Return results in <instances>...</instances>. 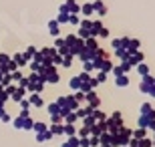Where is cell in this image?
Here are the masks:
<instances>
[{
  "label": "cell",
  "instance_id": "obj_1",
  "mask_svg": "<svg viewBox=\"0 0 155 147\" xmlns=\"http://www.w3.org/2000/svg\"><path fill=\"white\" fill-rule=\"evenodd\" d=\"M26 81H28V85H26V91L28 93H40L42 95V91H45V81L40 77L38 73H28L26 75Z\"/></svg>",
  "mask_w": 155,
  "mask_h": 147
},
{
  "label": "cell",
  "instance_id": "obj_2",
  "mask_svg": "<svg viewBox=\"0 0 155 147\" xmlns=\"http://www.w3.org/2000/svg\"><path fill=\"white\" fill-rule=\"evenodd\" d=\"M38 75L42 77V81H45V83H51V85H57L58 81H61L58 67H54V65H46V67H42Z\"/></svg>",
  "mask_w": 155,
  "mask_h": 147
},
{
  "label": "cell",
  "instance_id": "obj_3",
  "mask_svg": "<svg viewBox=\"0 0 155 147\" xmlns=\"http://www.w3.org/2000/svg\"><path fill=\"white\" fill-rule=\"evenodd\" d=\"M113 61L111 58H101V61H95V71H103V73L111 75V71H113Z\"/></svg>",
  "mask_w": 155,
  "mask_h": 147
},
{
  "label": "cell",
  "instance_id": "obj_4",
  "mask_svg": "<svg viewBox=\"0 0 155 147\" xmlns=\"http://www.w3.org/2000/svg\"><path fill=\"white\" fill-rule=\"evenodd\" d=\"M85 101H87V105H89L93 111H95V109H99V105H101V99H99V95L95 93V89L89 91V93L85 95Z\"/></svg>",
  "mask_w": 155,
  "mask_h": 147
},
{
  "label": "cell",
  "instance_id": "obj_5",
  "mask_svg": "<svg viewBox=\"0 0 155 147\" xmlns=\"http://www.w3.org/2000/svg\"><path fill=\"white\" fill-rule=\"evenodd\" d=\"M153 79H155L153 75H147V77H141V83H139V91L147 95V93L151 91V87H153Z\"/></svg>",
  "mask_w": 155,
  "mask_h": 147
},
{
  "label": "cell",
  "instance_id": "obj_6",
  "mask_svg": "<svg viewBox=\"0 0 155 147\" xmlns=\"http://www.w3.org/2000/svg\"><path fill=\"white\" fill-rule=\"evenodd\" d=\"M93 8H95V14H97V18L107 16V6H105L103 0H93Z\"/></svg>",
  "mask_w": 155,
  "mask_h": 147
},
{
  "label": "cell",
  "instance_id": "obj_7",
  "mask_svg": "<svg viewBox=\"0 0 155 147\" xmlns=\"http://www.w3.org/2000/svg\"><path fill=\"white\" fill-rule=\"evenodd\" d=\"M69 10H67V8H64V4H61L58 6V14H57V22L61 24V26H63V24H69Z\"/></svg>",
  "mask_w": 155,
  "mask_h": 147
},
{
  "label": "cell",
  "instance_id": "obj_8",
  "mask_svg": "<svg viewBox=\"0 0 155 147\" xmlns=\"http://www.w3.org/2000/svg\"><path fill=\"white\" fill-rule=\"evenodd\" d=\"M139 115H143L145 119H149V121H155V109L151 107V103H143L141 105V113Z\"/></svg>",
  "mask_w": 155,
  "mask_h": 147
},
{
  "label": "cell",
  "instance_id": "obj_9",
  "mask_svg": "<svg viewBox=\"0 0 155 147\" xmlns=\"http://www.w3.org/2000/svg\"><path fill=\"white\" fill-rule=\"evenodd\" d=\"M81 51H85V40L77 36V40H75V42H73V45L69 46V52L73 55V57H77V55H79Z\"/></svg>",
  "mask_w": 155,
  "mask_h": 147
},
{
  "label": "cell",
  "instance_id": "obj_10",
  "mask_svg": "<svg viewBox=\"0 0 155 147\" xmlns=\"http://www.w3.org/2000/svg\"><path fill=\"white\" fill-rule=\"evenodd\" d=\"M46 28H48V34L51 36H61V24L57 22V18H52V20H48V24H46Z\"/></svg>",
  "mask_w": 155,
  "mask_h": 147
},
{
  "label": "cell",
  "instance_id": "obj_11",
  "mask_svg": "<svg viewBox=\"0 0 155 147\" xmlns=\"http://www.w3.org/2000/svg\"><path fill=\"white\" fill-rule=\"evenodd\" d=\"M28 101H30V105H32V107H36V109H42V107H45V99H42V95H40V93H30Z\"/></svg>",
  "mask_w": 155,
  "mask_h": 147
},
{
  "label": "cell",
  "instance_id": "obj_12",
  "mask_svg": "<svg viewBox=\"0 0 155 147\" xmlns=\"http://www.w3.org/2000/svg\"><path fill=\"white\" fill-rule=\"evenodd\" d=\"M64 8L69 10V14H81V4L77 0H64Z\"/></svg>",
  "mask_w": 155,
  "mask_h": 147
},
{
  "label": "cell",
  "instance_id": "obj_13",
  "mask_svg": "<svg viewBox=\"0 0 155 147\" xmlns=\"http://www.w3.org/2000/svg\"><path fill=\"white\" fill-rule=\"evenodd\" d=\"M129 62H131L133 65V68L137 67L139 62H145V55L141 51H135V52H131V55H129Z\"/></svg>",
  "mask_w": 155,
  "mask_h": 147
},
{
  "label": "cell",
  "instance_id": "obj_14",
  "mask_svg": "<svg viewBox=\"0 0 155 147\" xmlns=\"http://www.w3.org/2000/svg\"><path fill=\"white\" fill-rule=\"evenodd\" d=\"M95 14V8H93V2H83L81 4V16L85 18H91Z\"/></svg>",
  "mask_w": 155,
  "mask_h": 147
},
{
  "label": "cell",
  "instance_id": "obj_15",
  "mask_svg": "<svg viewBox=\"0 0 155 147\" xmlns=\"http://www.w3.org/2000/svg\"><path fill=\"white\" fill-rule=\"evenodd\" d=\"M85 48L89 52H95L99 48V38L97 36H89V38H85Z\"/></svg>",
  "mask_w": 155,
  "mask_h": 147
},
{
  "label": "cell",
  "instance_id": "obj_16",
  "mask_svg": "<svg viewBox=\"0 0 155 147\" xmlns=\"http://www.w3.org/2000/svg\"><path fill=\"white\" fill-rule=\"evenodd\" d=\"M103 26H105V24H103L101 18H91V36H97L99 30L103 28Z\"/></svg>",
  "mask_w": 155,
  "mask_h": 147
},
{
  "label": "cell",
  "instance_id": "obj_17",
  "mask_svg": "<svg viewBox=\"0 0 155 147\" xmlns=\"http://www.w3.org/2000/svg\"><path fill=\"white\" fill-rule=\"evenodd\" d=\"M10 58H12L14 62H16V67H18V68H24L26 65H28V62H26V58H24V55H22V52H14V55H12Z\"/></svg>",
  "mask_w": 155,
  "mask_h": 147
},
{
  "label": "cell",
  "instance_id": "obj_18",
  "mask_svg": "<svg viewBox=\"0 0 155 147\" xmlns=\"http://www.w3.org/2000/svg\"><path fill=\"white\" fill-rule=\"evenodd\" d=\"M24 97H26V89H22V87H16V89H14V93L10 95V99H12V101H16V103H20Z\"/></svg>",
  "mask_w": 155,
  "mask_h": 147
},
{
  "label": "cell",
  "instance_id": "obj_19",
  "mask_svg": "<svg viewBox=\"0 0 155 147\" xmlns=\"http://www.w3.org/2000/svg\"><path fill=\"white\" fill-rule=\"evenodd\" d=\"M135 73H137L139 77H147V75H151V68H149V65H145V62H139L137 67H135Z\"/></svg>",
  "mask_w": 155,
  "mask_h": 147
},
{
  "label": "cell",
  "instance_id": "obj_20",
  "mask_svg": "<svg viewBox=\"0 0 155 147\" xmlns=\"http://www.w3.org/2000/svg\"><path fill=\"white\" fill-rule=\"evenodd\" d=\"M40 52H42V57L46 61H52V57H57V48L54 46H45V48H40Z\"/></svg>",
  "mask_w": 155,
  "mask_h": 147
},
{
  "label": "cell",
  "instance_id": "obj_21",
  "mask_svg": "<svg viewBox=\"0 0 155 147\" xmlns=\"http://www.w3.org/2000/svg\"><path fill=\"white\" fill-rule=\"evenodd\" d=\"M135 51H141V40L139 38H131L129 40V46H127V52H129V55L135 52Z\"/></svg>",
  "mask_w": 155,
  "mask_h": 147
},
{
  "label": "cell",
  "instance_id": "obj_22",
  "mask_svg": "<svg viewBox=\"0 0 155 147\" xmlns=\"http://www.w3.org/2000/svg\"><path fill=\"white\" fill-rule=\"evenodd\" d=\"M91 58H93V61H101V58H109V52L105 51V48H101V46H99L97 51H95V52L91 55Z\"/></svg>",
  "mask_w": 155,
  "mask_h": 147
},
{
  "label": "cell",
  "instance_id": "obj_23",
  "mask_svg": "<svg viewBox=\"0 0 155 147\" xmlns=\"http://www.w3.org/2000/svg\"><path fill=\"white\" fill-rule=\"evenodd\" d=\"M36 52H38V48H36V46H26V51H22V55H24V58H26V62L32 61Z\"/></svg>",
  "mask_w": 155,
  "mask_h": 147
},
{
  "label": "cell",
  "instance_id": "obj_24",
  "mask_svg": "<svg viewBox=\"0 0 155 147\" xmlns=\"http://www.w3.org/2000/svg\"><path fill=\"white\" fill-rule=\"evenodd\" d=\"M115 57L119 58V62L121 61H129V52H127V48H115Z\"/></svg>",
  "mask_w": 155,
  "mask_h": 147
},
{
  "label": "cell",
  "instance_id": "obj_25",
  "mask_svg": "<svg viewBox=\"0 0 155 147\" xmlns=\"http://www.w3.org/2000/svg\"><path fill=\"white\" fill-rule=\"evenodd\" d=\"M115 87H129V77H127V75L115 77Z\"/></svg>",
  "mask_w": 155,
  "mask_h": 147
},
{
  "label": "cell",
  "instance_id": "obj_26",
  "mask_svg": "<svg viewBox=\"0 0 155 147\" xmlns=\"http://www.w3.org/2000/svg\"><path fill=\"white\" fill-rule=\"evenodd\" d=\"M48 131H51L52 135H61V133H64V125H61V123H52Z\"/></svg>",
  "mask_w": 155,
  "mask_h": 147
},
{
  "label": "cell",
  "instance_id": "obj_27",
  "mask_svg": "<svg viewBox=\"0 0 155 147\" xmlns=\"http://www.w3.org/2000/svg\"><path fill=\"white\" fill-rule=\"evenodd\" d=\"M69 87H71V89H73V91H81V79H79V77H77V75H75V77H71V79H69Z\"/></svg>",
  "mask_w": 155,
  "mask_h": 147
},
{
  "label": "cell",
  "instance_id": "obj_28",
  "mask_svg": "<svg viewBox=\"0 0 155 147\" xmlns=\"http://www.w3.org/2000/svg\"><path fill=\"white\" fill-rule=\"evenodd\" d=\"M73 61H75V57H73V55H67V57H63V61H61V67L63 68H71L73 67Z\"/></svg>",
  "mask_w": 155,
  "mask_h": 147
},
{
  "label": "cell",
  "instance_id": "obj_29",
  "mask_svg": "<svg viewBox=\"0 0 155 147\" xmlns=\"http://www.w3.org/2000/svg\"><path fill=\"white\" fill-rule=\"evenodd\" d=\"M26 68H28L30 73H40V68H42V65H40V62H36V61H30L28 65H26Z\"/></svg>",
  "mask_w": 155,
  "mask_h": 147
},
{
  "label": "cell",
  "instance_id": "obj_30",
  "mask_svg": "<svg viewBox=\"0 0 155 147\" xmlns=\"http://www.w3.org/2000/svg\"><path fill=\"white\" fill-rule=\"evenodd\" d=\"M46 111H48L51 115H61V107H58L57 103H51V105H46ZM61 117H63V115H61Z\"/></svg>",
  "mask_w": 155,
  "mask_h": 147
},
{
  "label": "cell",
  "instance_id": "obj_31",
  "mask_svg": "<svg viewBox=\"0 0 155 147\" xmlns=\"http://www.w3.org/2000/svg\"><path fill=\"white\" fill-rule=\"evenodd\" d=\"M83 71H85V73H93V71H95V61H93V58L85 61L83 62Z\"/></svg>",
  "mask_w": 155,
  "mask_h": 147
},
{
  "label": "cell",
  "instance_id": "obj_32",
  "mask_svg": "<svg viewBox=\"0 0 155 147\" xmlns=\"http://www.w3.org/2000/svg\"><path fill=\"white\" fill-rule=\"evenodd\" d=\"M54 48H57V51H61V48H64V46H67V40H64V36H57V38H54Z\"/></svg>",
  "mask_w": 155,
  "mask_h": 147
},
{
  "label": "cell",
  "instance_id": "obj_33",
  "mask_svg": "<svg viewBox=\"0 0 155 147\" xmlns=\"http://www.w3.org/2000/svg\"><path fill=\"white\" fill-rule=\"evenodd\" d=\"M0 85H2V87L12 85V75L10 73H2V81H0Z\"/></svg>",
  "mask_w": 155,
  "mask_h": 147
},
{
  "label": "cell",
  "instance_id": "obj_34",
  "mask_svg": "<svg viewBox=\"0 0 155 147\" xmlns=\"http://www.w3.org/2000/svg\"><path fill=\"white\" fill-rule=\"evenodd\" d=\"M67 103H69V109H71V111H77V109H79V103H77V99L73 95L67 97Z\"/></svg>",
  "mask_w": 155,
  "mask_h": 147
},
{
  "label": "cell",
  "instance_id": "obj_35",
  "mask_svg": "<svg viewBox=\"0 0 155 147\" xmlns=\"http://www.w3.org/2000/svg\"><path fill=\"white\" fill-rule=\"evenodd\" d=\"M69 24L79 28V24H81V14H71V16H69Z\"/></svg>",
  "mask_w": 155,
  "mask_h": 147
},
{
  "label": "cell",
  "instance_id": "obj_36",
  "mask_svg": "<svg viewBox=\"0 0 155 147\" xmlns=\"http://www.w3.org/2000/svg\"><path fill=\"white\" fill-rule=\"evenodd\" d=\"M107 77H109V75H107V73H103V71H97V75H95V79H97V83H99V85L107 83Z\"/></svg>",
  "mask_w": 155,
  "mask_h": 147
},
{
  "label": "cell",
  "instance_id": "obj_37",
  "mask_svg": "<svg viewBox=\"0 0 155 147\" xmlns=\"http://www.w3.org/2000/svg\"><path fill=\"white\" fill-rule=\"evenodd\" d=\"M91 55H93V52H89V51L85 48V51H81L79 55H77V58H79L81 62H85V61H89V58H91Z\"/></svg>",
  "mask_w": 155,
  "mask_h": 147
},
{
  "label": "cell",
  "instance_id": "obj_38",
  "mask_svg": "<svg viewBox=\"0 0 155 147\" xmlns=\"http://www.w3.org/2000/svg\"><path fill=\"white\" fill-rule=\"evenodd\" d=\"M119 67L123 68V73L127 75V73H129V71H131V68H133V65H131V62H129V61H121V62H119Z\"/></svg>",
  "mask_w": 155,
  "mask_h": 147
},
{
  "label": "cell",
  "instance_id": "obj_39",
  "mask_svg": "<svg viewBox=\"0 0 155 147\" xmlns=\"http://www.w3.org/2000/svg\"><path fill=\"white\" fill-rule=\"evenodd\" d=\"M85 95H87V93H83V91H75V93H73V97L77 99L79 105H81V103H85Z\"/></svg>",
  "mask_w": 155,
  "mask_h": 147
},
{
  "label": "cell",
  "instance_id": "obj_40",
  "mask_svg": "<svg viewBox=\"0 0 155 147\" xmlns=\"http://www.w3.org/2000/svg\"><path fill=\"white\" fill-rule=\"evenodd\" d=\"M12 58H10V55H6V52H0V67H4V65H8Z\"/></svg>",
  "mask_w": 155,
  "mask_h": 147
},
{
  "label": "cell",
  "instance_id": "obj_41",
  "mask_svg": "<svg viewBox=\"0 0 155 147\" xmlns=\"http://www.w3.org/2000/svg\"><path fill=\"white\" fill-rule=\"evenodd\" d=\"M109 36H111V32H109L107 26H103V28L99 30V34H97V38H109Z\"/></svg>",
  "mask_w": 155,
  "mask_h": 147
},
{
  "label": "cell",
  "instance_id": "obj_42",
  "mask_svg": "<svg viewBox=\"0 0 155 147\" xmlns=\"http://www.w3.org/2000/svg\"><path fill=\"white\" fill-rule=\"evenodd\" d=\"M24 119H26V117H16V119H14V121H12L16 129H24Z\"/></svg>",
  "mask_w": 155,
  "mask_h": 147
},
{
  "label": "cell",
  "instance_id": "obj_43",
  "mask_svg": "<svg viewBox=\"0 0 155 147\" xmlns=\"http://www.w3.org/2000/svg\"><path fill=\"white\" fill-rule=\"evenodd\" d=\"M64 40H67V46H71L77 40V32H69L67 36H64Z\"/></svg>",
  "mask_w": 155,
  "mask_h": 147
},
{
  "label": "cell",
  "instance_id": "obj_44",
  "mask_svg": "<svg viewBox=\"0 0 155 147\" xmlns=\"http://www.w3.org/2000/svg\"><path fill=\"white\" fill-rule=\"evenodd\" d=\"M75 125H71V123H67V125H64V133H67V135H69V137H73V135H75Z\"/></svg>",
  "mask_w": 155,
  "mask_h": 147
},
{
  "label": "cell",
  "instance_id": "obj_45",
  "mask_svg": "<svg viewBox=\"0 0 155 147\" xmlns=\"http://www.w3.org/2000/svg\"><path fill=\"white\" fill-rule=\"evenodd\" d=\"M12 75V81H20L24 77V73H22V68H16V71H14V73H10Z\"/></svg>",
  "mask_w": 155,
  "mask_h": 147
},
{
  "label": "cell",
  "instance_id": "obj_46",
  "mask_svg": "<svg viewBox=\"0 0 155 147\" xmlns=\"http://www.w3.org/2000/svg\"><path fill=\"white\" fill-rule=\"evenodd\" d=\"M32 129H35L36 133H42V131H46L48 127H46L45 123H35V125H32Z\"/></svg>",
  "mask_w": 155,
  "mask_h": 147
},
{
  "label": "cell",
  "instance_id": "obj_47",
  "mask_svg": "<svg viewBox=\"0 0 155 147\" xmlns=\"http://www.w3.org/2000/svg\"><path fill=\"white\" fill-rule=\"evenodd\" d=\"M119 40H121V48H127V46H129L131 36H119Z\"/></svg>",
  "mask_w": 155,
  "mask_h": 147
},
{
  "label": "cell",
  "instance_id": "obj_48",
  "mask_svg": "<svg viewBox=\"0 0 155 147\" xmlns=\"http://www.w3.org/2000/svg\"><path fill=\"white\" fill-rule=\"evenodd\" d=\"M133 137H135V139H143V137H145V129L139 127L137 131H133Z\"/></svg>",
  "mask_w": 155,
  "mask_h": 147
},
{
  "label": "cell",
  "instance_id": "obj_49",
  "mask_svg": "<svg viewBox=\"0 0 155 147\" xmlns=\"http://www.w3.org/2000/svg\"><path fill=\"white\" fill-rule=\"evenodd\" d=\"M20 107H22V111H30V107H32V105H30L28 99H22V101H20Z\"/></svg>",
  "mask_w": 155,
  "mask_h": 147
},
{
  "label": "cell",
  "instance_id": "obj_50",
  "mask_svg": "<svg viewBox=\"0 0 155 147\" xmlns=\"http://www.w3.org/2000/svg\"><path fill=\"white\" fill-rule=\"evenodd\" d=\"M111 75H113V77H119V75H125V73H123V68H121L119 65H115L113 71H111Z\"/></svg>",
  "mask_w": 155,
  "mask_h": 147
},
{
  "label": "cell",
  "instance_id": "obj_51",
  "mask_svg": "<svg viewBox=\"0 0 155 147\" xmlns=\"http://www.w3.org/2000/svg\"><path fill=\"white\" fill-rule=\"evenodd\" d=\"M0 121H4V123H10V115L6 113V111H2V113H0Z\"/></svg>",
  "mask_w": 155,
  "mask_h": 147
},
{
  "label": "cell",
  "instance_id": "obj_52",
  "mask_svg": "<svg viewBox=\"0 0 155 147\" xmlns=\"http://www.w3.org/2000/svg\"><path fill=\"white\" fill-rule=\"evenodd\" d=\"M111 48H113V51H115V48H121V40L113 38V40H111Z\"/></svg>",
  "mask_w": 155,
  "mask_h": 147
},
{
  "label": "cell",
  "instance_id": "obj_53",
  "mask_svg": "<svg viewBox=\"0 0 155 147\" xmlns=\"http://www.w3.org/2000/svg\"><path fill=\"white\" fill-rule=\"evenodd\" d=\"M147 95H149V97H155V83H153V87H151V91L147 93Z\"/></svg>",
  "mask_w": 155,
  "mask_h": 147
},
{
  "label": "cell",
  "instance_id": "obj_54",
  "mask_svg": "<svg viewBox=\"0 0 155 147\" xmlns=\"http://www.w3.org/2000/svg\"><path fill=\"white\" fill-rule=\"evenodd\" d=\"M2 111H4V103L0 101V113H2Z\"/></svg>",
  "mask_w": 155,
  "mask_h": 147
},
{
  "label": "cell",
  "instance_id": "obj_55",
  "mask_svg": "<svg viewBox=\"0 0 155 147\" xmlns=\"http://www.w3.org/2000/svg\"><path fill=\"white\" fill-rule=\"evenodd\" d=\"M101 147H111V145H101Z\"/></svg>",
  "mask_w": 155,
  "mask_h": 147
}]
</instances>
